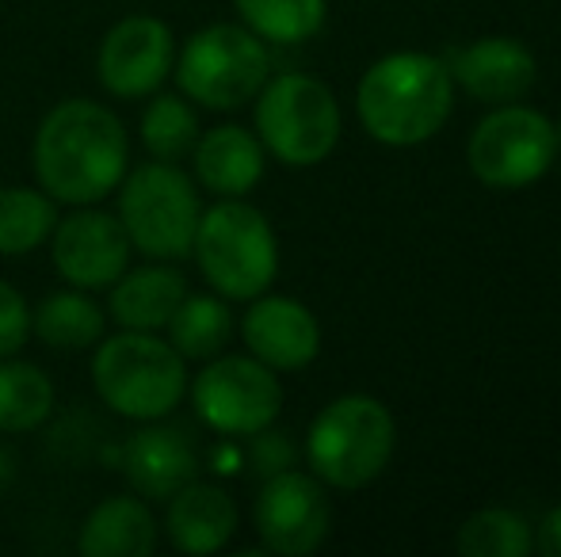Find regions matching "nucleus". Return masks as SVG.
I'll return each instance as SVG.
<instances>
[{"label": "nucleus", "instance_id": "393cba45", "mask_svg": "<svg viewBox=\"0 0 561 557\" xmlns=\"http://www.w3.org/2000/svg\"><path fill=\"white\" fill-rule=\"evenodd\" d=\"M241 23L275 46L310 43L325 27L329 0H233Z\"/></svg>", "mask_w": 561, "mask_h": 557}, {"label": "nucleus", "instance_id": "aec40b11", "mask_svg": "<svg viewBox=\"0 0 561 557\" xmlns=\"http://www.w3.org/2000/svg\"><path fill=\"white\" fill-rule=\"evenodd\" d=\"M77 550L84 557H149L157 550V520L149 512V500L107 497L84 515Z\"/></svg>", "mask_w": 561, "mask_h": 557}, {"label": "nucleus", "instance_id": "423d86ee", "mask_svg": "<svg viewBox=\"0 0 561 557\" xmlns=\"http://www.w3.org/2000/svg\"><path fill=\"white\" fill-rule=\"evenodd\" d=\"M398 423L370 394H344L329 402L306 431V459L313 477L333 489H363L393 459Z\"/></svg>", "mask_w": 561, "mask_h": 557}, {"label": "nucleus", "instance_id": "a878e982", "mask_svg": "<svg viewBox=\"0 0 561 557\" xmlns=\"http://www.w3.org/2000/svg\"><path fill=\"white\" fill-rule=\"evenodd\" d=\"M199 141V115L192 100L172 96V92H153L141 112V146L153 161H184L192 156Z\"/></svg>", "mask_w": 561, "mask_h": 557}, {"label": "nucleus", "instance_id": "4468645a", "mask_svg": "<svg viewBox=\"0 0 561 557\" xmlns=\"http://www.w3.org/2000/svg\"><path fill=\"white\" fill-rule=\"evenodd\" d=\"M241 336L252 359L279 371H302L321 351V325L298 298L256 294L241 317Z\"/></svg>", "mask_w": 561, "mask_h": 557}, {"label": "nucleus", "instance_id": "6ab92c4d", "mask_svg": "<svg viewBox=\"0 0 561 557\" xmlns=\"http://www.w3.org/2000/svg\"><path fill=\"white\" fill-rule=\"evenodd\" d=\"M112 302L107 313L118 328H134V333H161L176 305L184 302L187 282L172 264L153 260L146 268H126L112 287Z\"/></svg>", "mask_w": 561, "mask_h": 557}, {"label": "nucleus", "instance_id": "cd10ccee", "mask_svg": "<svg viewBox=\"0 0 561 557\" xmlns=\"http://www.w3.org/2000/svg\"><path fill=\"white\" fill-rule=\"evenodd\" d=\"M31 336V305L12 282L0 279V359L20 356Z\"/></svg>", "mask_w": 561, "mask_h": 557}, {"label": "nucleus", "instance_id": "c85d7f7f", "mask_svg": "<svg viewBox=\"0 0 561 557\" xmlns=\"http://www.w3.org/2000/svg\"><path fill=\"white\" fill-rule=\"evenodd\" d=\"M249 439H252V462H256V469L264 477L295 466V446H290V439L283 436V431L264 428V431H256V436H249Z\"/></svg>", "mask_w": 561, "mask_h": 557}, {"label": "nucleus", "instance_id": "f8f14e48", "mask_svg": "<svg viewBox=\"0 0 561 557\" xmlns=\"http://www.w3.org/2000/svg\"><path fill=\"white\" fill-rule=\"evenodd\" d=\"M176 66V35L157 15L118 20L96 50V77L118 100H149Z\"/></svg>", "mask_w": 561, "mask_h": 557}, {"label": "nucleus", "instance_id": "c756f323", "mask_svg": "<svg viewBox=\"0 0 561 557\" xmlns=\"http://www.w3.org/2000/svg\"><path fill=\"white\" fill-rule=\"evenodd\" d=\"M539 550H542V554H550V557H561V504L547 515V520H542Z\"/></svg>", "mask_w": 561, "mask_h": 557}, {"label": "nucleus", "instance_id": "b1692460", "mask_svg": "<svg viewBox=\"0 0 561 557\" xmlns=\"http://www.w3.org/2000/svg\"><path fill=\"white\" fill-rule=\"evenodd\" d=\"M58 218V202L43 187H0V256L20 260L35 253L50 241Z\"/></svg>", "mask_w": 561, "mask_h": 557}, {"label": "nucleus", "instance_id": "7c9ffc66", "mask_svg": "<svg viewBox=\"0 0 561 557\" xmlns=\"http://www.w3.org/2000/svg\"><path fill=\"white\" fill-rule=\"evenodd\" d=\"M12 474H15V469H12V454L0 451V489H4V485L12 481Z\"/></svg>", "mask_w": 561, "mask_h": 557}, {"label": "nucleus", "instance_id": "1a4fd4ad", "mask_svg": "<svg viewBox=\"0 0 561 557\" xmlns=\"http://www.w3.org/2000/svg\"><path fill=\"white\" fill-rule=\"evenodd\" d=\"M554 156V123L524 104H496V112H489L466 141L470 172L496 192H516L542 179Z\"/></svg>", "mask_w": 561, "mask_h": 557}, {"label": "nucleus", "instance_id": "bb28decb", "mask_svg": "<svg viewBox=\"0 0 561 557\" xmlns=\"http://www.w3.org/2000/svg\"><path fill=\"white\" fill-rule=\"evenodd\" d=\"M455 546L462 557H527L535 550V531L512 508H481L458 527Z\"/></svg>", "mask_w": 561, "mask_h": 557}, {"label": "nucleus", "instance_id": "a211bd4d", "mask_svg": "<svg viewBox=\"0 0 561 557\" xmlns=\"http://www.w3.org/2000/svg\"><path fill=\"white\" fill-rule=\"evenodd\" d=\"M264 156L267 149L260 146V138L252 130L226 123V127L207 130L195 141V184L207 187L218 199H244L264 179Z\"/></svg>", "mask_w": 561, "mask_h": 557}, {"label": "nucleus", "instance_id": "2eb2a0df", "mask_svg": "<svg viewBox=\"0 0 561 557\" xmlns=\"http://www.w3.org/2000/svg\"><path fill=\"white\" fill-rule=\"evenodd\" d=\"M455 84H462L481 104H516L539 81V61L519 38H478L470 46H455L444 58Z\"/></svg>", "mask_w": 561, "mask_h": 557}, {"label": "nucleus", "instance_id": "7ed1b4c3", "mask_svg": "<svg viewBox=\"0 0 561 557\" xmlns=\"http://www.w3.org/2000/svg\"><path fill=\"white\" fill-rule=\"evenodd\" d=\"M92 386L126 420H169L187 397V359L157 333H123L96 344Z\"/></svg>", "mask_w": 561, "mask_h": 557}, {"label": "nucleus", "instance_id": "dca6fc26", "mask_svg": "<svg viewBox=\"0 0 561 557\" xmlns=\"http://www.w3.org/2000/svg\"><path fill=\"white\" fill-rule=\"evenodd\" d=\"M123 474L141 500H169L199 477V446L184 428L146 420L123 446Z\"/></svg>", "mask_w": 561, "mask_h": 557}, {"label": "nucleus", "instance_id": "2f4dec72", "mask_svg": "<svg viewBox=\"0 0 561 557\" xmlns=\"http://www.w3.org/2000/svg\"><path fill=\"white\" fill-rule=\"evenodd\" d=\"M554 135H558V153H561V123H558V127H554Z\"/></svg>", "mask_w": 561, "mask_h": 557}, {"label": "nucleus", "instance_id": "ddd939ff", "mask_svg": "<svg viewBox=\"0 0 561 557\" xmlns=\"http://www.w3.org/2000/svg\"><path fill=\"white\" fill-rule=\"evenodd\" d=\"M46 245L54 271L81 290H107L130 268L134 256L123 222L96 207H77L73 214L58 218Z\"/></svg>", "mask_w": 561, "mask_h": 557}, {"label": "nucleus", "instance_id": "5701e85b", "mask_svg": "<svg viewBox=\"0 0 561 557\" xmlns=\"http://www.w3.org/2000/svg\"><path fill=\"white\" fill-rule=\"evenodd\" d=\"M54 413V382L43 367L0 359V436H27Z\"/></svg>", "mask_w": 561, "mask_h": 557}, {"label": "nucleus", "instance_id": "39448f33", "mask_svg": "<svg viewBox=\"0 0 561 557\" xmlns=\"http://www.w3.org/2000/svg\"><path fill=\"white\" fill-rule=\"evenodd\" d=\"M118 192V222L130 248L149 260L176 264L192 256V241L199 230V187L176 161L149 156L138 169H126Z\"/></svg>", "mask_w": 561, "mask_h": 557}, {"label": "nucleus", "instance_id": "0eeeda50", "mask_svg": "<svg viewBox=\"0 0 561 557\" xmlns=\"http://www.w3.org/2000/svg\"><path fill=\"white\" fill-rule=\"evenodd\" d=\"M180 92L207 112H237L252 104L272 77V54L264 38L244 23H210L199 27L176 50L172 66Z\"/></svg>", "mask_w": 561, "mask_h": 557}, {"label": "nucleus", "instance_id": "4be33fe9", "mask_svg": "<svg viewBox=\"0 0 561 557\" xmlns=\"http://www.w3.org/2000/svg\"><path fill=\"white\" fill-rule=\"evenodd\" d=\"M164 328H169V344L187 363H207L226 351L233 336V313L222 294H184Z\"/></svg>", "mask_w": 561, "mask_h": 557}, {"label": "nucleus", "instance_id": "9b49d317", "mask_svg": "<svg viewBox=\"0 0 561 557\" xmlns=\"http://www.w3.org/2000/svg\"><path fill=\"white\" fill-rule=\"evenodd\" d=\"M252 523H256L264 550L279 557H306L321 550L333 527V508L321 489V477L302 474V469L272 474L252 504Z\"/></svg>", "mask_w": 561, "mask_h": 557}, {"label": "nucleus", "instance_id": "9d476101", "mask_svg": "<svg viewBox=\"0 0 561 557\" xmlns=\"http://www.w3.org/2000/svg\"><path fill=\"white\" fill-rule=\"evenodd\" d=\"M195 417L222 436H256L272 428L283 409V386L272 367L252 356L207 359L195 382L187 386Z\"/></svg>", "mask_w": 561, "mask_h": 557}, {"label": "nucleus", "instance_id": "6e6552de", "mask_svg": "<svg viewBox=\"0 0 561 557\" xmlns=\"http://www.w3.org/2000/svg\"><path fill=\"white\" fill-rule=\"evenodd\" d=\"M340 130V104L318 77L279 73L256 92V138L287 169L321 164L336 149Z\"/></svg>", "mask_w": 561, "mask_h": 557}, {"label": "nucleus", "instance_id": "412c9836", "mask_svg": "<svg viewBox=\"0 0 561 557\" xmlns=\"http://www.w3.org/2000/svg\"><path fill=\"white\" fill-rule=\"evenodd\" d=\"M107 313L92 298V290L69 287L54 290L31 310V333L46 344L50 351H89L104 340Z\"/></svg>", "mask_w": 561, "mask_h": 557}, {"label": "nucleus", "instance_id": "20e7f679", "mask_svg": "<svg viewBox=\"0 0 561 557\" xmlns=\"http://www.w3.org/2000/svg\"><path fill=\"white\" fill-rule=\"evenodd\" d=\"M192 256L210 290L226 302H252L279 276V241L272 222L244 199H218L203 210Z\"/></svg>", "mask_w": 561, "mask_h": 557}, {"label": "nucleus", "instance_id": "f3484780", "mask_svg": "<svg viewBox=\"0 0 561 557\" xmlns=\"http://www.w3.org/2000/svg\"><path fill=\"white\" fill-rule=\"evenodd\" d=\"M164 504H169L164 531H169V543L180 554H218L237 535V504L222 485L195 477L180 492H172Z\"/></svg>", "mask_w": 561, "mask_h": 557}, {"label": "nucleus", "instance_id": "f257e3e1", "mask_svg": "<svg viewBox=\"0 0 561 557\" xmlns=\"http://www.w3.org/2000/svg\"><path fill=\"white\" fill-rule=\"evenodd\" d=\"M31 169L54 202L96 207L130 169V138L123 119L96 100H61L38 123Z\"/></svg>", "mask_w": 561, "mask_h": 557}, {"label": "nucleus", "instance_id": "f03ea898", "mask_svg": "<svg viewBox=\"0 0 561 557\" xmlns=\"http://www.w3.org/2000/svg\"><path fill=\"white\" fill-rule=\"evenodd\" d=\"M455 107V81L444 58L421 50L386 54L363 73L355 92L359 123L375 141L393 149L436 138Z\"/></svg>", "mask_w": 561, "mask_h": 557}]
</instances>
